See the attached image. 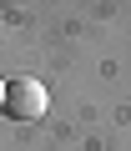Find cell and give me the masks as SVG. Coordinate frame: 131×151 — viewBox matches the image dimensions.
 <instances>
[{
	"label": "cell",
	"mask_w": 131,
	"mask_h": 151,
	"mask_svg": "<svg viewBox=\"0 0 131 151\" xmlns=\"http://www.w3.org/2000/svg\"><path fill=\"white\" fill-rule=\"evenodd\" d=\"M45 106H50V96H45V86L40 81H30V76H20V81H5V111L10 121H40L45 116Z\"/></svg>",
	"instance_id": "cell-1"
},
{
	"label": "cell",
	"mask_w": 131,
	"mask_h": 151,
	"mask_svg": "<svg viewBox=\"0 0 131 151\" xmlns=\"http://www.w3.org/2000/svg\"><path fill=\"white\" fill-rule=\"evenodd\" d=\"M0 106H5V81H0Z\"/></svg>",
	"instance_id": "cell-2"
}]
</instances>
